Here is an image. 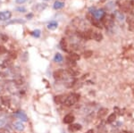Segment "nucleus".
<instances>
[{"instance_id":"nucleus-9","label":"nucleus","mask_w":134,"mask_h":133,"mask_svg":"<svg viewBox=\"0 0 134 133\" xmlns=\"http://www.w3.org/2000/svg\"><path fill=\"white\" fill-rule=\"evenodd\" d=\"M15 116H16L18 119L22 120V121H28V117H27V115L24 114L22 111H18V112H16Z\"/></svg>"},{"instance_id":"nucleus-21","label":"nucleus","mask_w":134,"mask_h":133,"mask_svg":"<svg viewBox=\"0 0 134 133\" xmlns=\"http://www.w3.org/2000/svg\"><path fill=\"white\" fill-rule=\"evenodd\" d=\"M115 118H116V114H111L109 116H108L107 120H106V122L107 123H112L115 121Z\"/></svg>"},{"instance_id":"nucleus-1","label":"nucleus","mask_w":134,"mask_h":133,"mask_svg":"<svg viewBox=\"0 0 134 133\" xmlns=\"http://www.w3.org/2000/svg\"><path fill=\"white\" fill-rule=\"evenodd\" d=\"M71 25H72V27L73 29H75L76 30V31H87L88 29H87V22L85 20L82 19V18H74L73 19V21H72V23H71Z\"/></svg>"},{"instance_id":"nucleus-27","label":"nucleus","mask_w":134,"mask_h":133,"mask_svg":"<svg viewBox=\"0 0 134 133\" xmlns=\"http://www.w3.org/2000/svg\"><path fill=\"white\" fill-rule=\"evenodd\" d=\"M83 55H84V57H85V58H89L91 55H93V52H92L91 50H86V51L84 52Z\"/></svg>"},{"instance_id":"nucleus-28","label":"nucleus","mask_w":134,"mask_h":133,"mask_svg":"<svg viewBox=\"0 0 134 133\" xmlns=\"http://www.w3.org/2000/svg\"><path fill=\"white\" fill-rule=\"evenodd\" d=\"M129 23V29L131 31H133L134 30V20H131L130 21H128Z\"/></svg>"},{"instance_id":"nucleus-38","label":"nucleus","mask_w":134,"mask_h":133,"mask_svg":"<svg viewBox=\"0 0 134 133\" xmlns=\"http://www.w3.org/2000/svg\"><path fill=\"white\" fill-rule=\"evenodd\" d=\"M45 1H50V0H45Z\"/></svg>"},{"instance_id":"nucleus-4","label":"nucleus","mask_w":134,"mask_h":133,"mask_svg":"<svg viewBox=\"0 0 134 133\" xmlns=\"http://www.w3.org/2000/svg\"><path fill=\"white\" fill-rule=\"evenodd\" d=\"M92 15H93V17L95 19L100 21V20H102L104 17H105V12L103 9H96L95 10V12L92 14Z\"/></svg>"},{"instance_id":"nucleus-37","label":"nucleus","mask_w":134,"mask_h":133,"mask_svg":"<svg viewBox=\"0 0 134 133\" xmlns=\"http://www.w3.org/2000/svg\"><path fill=\"white\" fill-rule=\"evenodd\" d=\"M122 133H128V132H126V131H122Z\"/></svg>"},{"instance_id":"nucleus-7","label":"nucleus","mask_w":134,"mask_h":133,"mask_svg":"<svg viewBox=\"0 0 134 133\" xmlns=\"http://www.w3.org/2000/svg\"><path fill=\"white\" fill-rule=\"evenodd\" d=\"M114 17H115L119 22H122L125 19V16H124V14H123V13H122L121 11H118V10H116V11L114 12Z\"/></svg>"},{"instance_id":"nucleus-34","label":"nucleus","mask_w":134,"mask_h":133,"mask_svg":"<svg viewBox=\"0 0 134 133\" xmlns=\"http://www.w3.org/2000/svg\"><path fill=\"white\" fill-rule=\"evenodd\" d=\"M27 0H15V2L17 3V4H23V3L26 2Z\"/></svg>"},{"instance_id":"nucleus-25","label":"nucleus","mask_w":134,"mask_h":133,"mask_svg":"<svg viewBox=\"0 0 134 133\" xmlns=\"http://www.w3.org/2000/svg\"><path fill=\"white\" fill-rule=\"evenodd\" d=\"M0 40L2 42H6L8 40V36L5 35V33H1L0 34Z\"/></svg>"},{"instance_id":"nucleus-15","label":"nucleus","mask_w":134,"mask_h":133,"mask_svg":"<svg viewBox=\"0 0 134 133\" xmlns=\"http://www.w3.org/2000/svg\"><path fill=\"white\" fill-rule=\"evenodd\" d=\"M15 129L18 131H22L25 129V126L22 121H17L15 123Z\"/></svg>"},{"instance_id":"nucleus-19","label":"nucleus","mask_w":134,"mask_h":133,"mask_svg":"<svg viewBox=\"0 0 134 133\" xmlns=\"http://www.w3.org/2000/svg\"><path fill=\"white\" fill-rule=\"evenodd\" d=\"M12 64H13V63L10 61V60H5L4 62H3V64H1V67L2 68H9L10 66H12Z\"/></svg>"},{"instance_id":"nucleus-36","label":"nucleus","mask_w":134,"mask_h":133,"mask_svg":"<svg viewBox=\"0 0 134 133\" xmlns=\"http://www.w3.org/2000/svg\"><path fill=\"white\" fill-rule=\"evenodd\" d=\"M87 133H94V132H93V131H92V130H89V131H88Z\"/></svg>"},{"instance_id":"nucleus-24","label":"nucleus","mask_w":134,"mask_h":133,"mask_svg":"<svg viewBox=\"0 0 134 133\" xmlns=\"http://www.w3.org/2000/svg\"><path fill=\"white\" fill-rule=\"evenodd\" d=\"M1 101H2V104L5 105H9L10 104V99L7 97H2L1 98Z\"/></svg>"},{"instance_id":"nucleus-23","label":"nucleus","mask_w":134,"mask_h":133,"mask_svg":"<svg viewBox=\"0 0 134 133\" xmlns=\"http://www.w3.org/2000/svg\"><path fill=\"white\" fill-rule=\"evenodd\" d=\"M31 34L33 36V37H35V38H39V37H40V34H41V31H40V30H35V31H31Z\"/></svg>"},{"instance_id":"nucleus-17","label":"nucleus","mask_w":134,"mask_h":133,"mask_svg":"<svg viewBox=\"0 0 134 133\" xmlns=\"http://www.w3.org/2000/svg\"><path fill=\"white\" fill-rule=\"evenodd\" d=\"M57 26H58L57 21H51L48 24V30H51V31H53V30H55V29L57 28Z\"/></svg>"},{"instance_id":"nucleus-18","label":"nucleus","mask_w":134,"mask_h":133,"mask_svg":"<svg viewBox=\"0 0 134 133\" xmlns=\"http://www.w3.org/2000/svg\"><path fill=\"white\" fill-rule=\"evenodd\" d=\"M108 110L106 108H101L99 111H98V118H103V117L105 116V114H107Z\"/></svg>"},{"instance_id":"nucleus-16","label":"nucleus","mask_w":134,"mask_h":133,"mask_svg":"<svg viewBox=\"0 0 134 133\" xmlns=\"http://www.w3.org/2000/svg\"><path fill=\"white\" fill-rule=\"evenodd\" d=\"M93 38L96 41H101L103 39V35L100 33V32H98V31H94L93 32Z\"/></svg>"},{"instance_id":"nucleus-20","label":"nucleus","mask_w":134,"mask_h":133,"mask_svg":"<svg viewBox=\"0 0 134 133\" xmlns=\"http://www.w3.org/2000/svg\"><path fill=\"white\" fill-rule=\"evenodd\" d=\"M54 60H55V62L56 63H62L63 60H64V57H63V55H61V54L57 53V54H55V57H54Z\"/></svg>"},{"instance_id":"nucleus-29","label":"nucleus","mask_w":134,"mask_h":133,"mask_svg":"<svg viewBox=\"0 0 134 133\" xmlns=\"http://www.w3.org/2000/svg\"><path fill=\"white\" fill-rule=\"evenodd\" d=\"M9 56L13 59H15L17 57V53L15 52V51H10L9 52Z\"/></svg>"},{"instance_id":"nucleus-30","label":"nucleus","mask_w":134,"mask_h":133,"mask_svg":"<svg viewBox=\"0 0 134 133\" xmlns=\"http://www.w3.org/2000/svg\"><path fill=\"white\" fill-rule=\"evenodd\" d=\"M23 82H24L23 79H22V78H19V79H16V80H15V83H16L17 85H22Z\"/></svg>"},{"instance_id":"nucleus-22","label":"nucleus","mask_w":134,"mask_h":133,"mask_svg":"<svg viewBox=\"0 0 134 133\" xmlns=\"http://www.w3.org/2000/svg\"><path fill=\"white\" fill-rule=\"evenodd\" d=\"M69 57L71 58L72 60H73V61H78V60H80V55H78V54H76V53H71L69 55Z\"/></svg>"},{"instance_id":"nucleus-32","label":"nucleus","mask_w":134,"mask_h":133,"mask_svg":"<svg viewBox=\"0 0 134 133\" xmlns=\"http://www.w3.org/2000/svg\"><path fill=\"white\" fill-rule=\"evenodd\" d=\"M5 53H6L5 48L3 47V46H0V55H3V54H5Z\"/></svg>"},{"instance_id":"nucleus-33","label":"nucleus","mask_w":134,"mask_h":133,"mask_svg":"<svg viewBox=\"0 0 134 133\" xmlns=\"http://www.w3.org/2000/svg\"><path fill=\"white\" fill-rule=\"evenodd\" d=\"M15 22H20V23H23L24 21H22V20H15V21H10V22H8V24H9V23H15Z\"/></svg>"},{"instance_id":"nucleus-2","label":"nucleus","mask_w":134,"mask_h":133,"mask_svg":"<svg viewBox=\"0 0 134 133\" xmlns=\"http://www.w3.org/2000/svg\"><path fill=\"white\" fill-rule=\"evenodd\" d=\"M103 26H105L107 29H112L115 24V17L111 14H105V17L102 19Z\"/></svg>"},{"instance_id":"nucleus-14","label":"nucleus","mask_w":134,"mask_h":133,"mask_svg":"<svg viewBox=\"0 0 134 133\" xmlns=\"http://www.w3.org/2000/svg\"><path fill=\"white\" fill-rule=\"evenodd\" d=\"M64 7H65V3L63 2V1H60V0L55 1V4H54V8H55V10L62 9Z\"/></svg>"},{"instance_id":"nucleus-12","label":"nucleus","mask_w":134,"mask_h":133,"mask_svg":"<svg viewBox=\"0 0 134 133\" xmlns=\"http://www.w3.org/2000/svg\"><path fill=\"white\" fill-rule=\"evenodd\" d=\"M81 129H82V125H81V124H78V123L72 124V125H70L69 126V131H72V132L78 131H80Z\"/></svg>"},{"instance_id":"nucleus-13","label":"nucleus","mask_w":134,"mask_h":133,"mask_svg":"<svg viewBox=\"0 0 134 133\" xmlns=\"http://www.w3.org/2000/svg\"><path fill=\"white\" fill-rule=\"evenodd\" d=\"M60 47L62 48V50L67 52L68 51V45H67V42H66V39L65 38H63L60 41Z\"/></svg>"},{"instance_id":"nucleus-26","label":"nucleus","mask_w":134,"mask_h":133,"mask_svg":"<svg viewBox=\"0 0 134 133\" xmlns=\"http://www.w3.org/2000/svg\"><path fill=\"white\" fill-rule=\"evenodd\" d=\"M5 122H6V119H5V117L4 116V115H0V127L4 126L5 124Z\"/></svg>"},{"instance_id":"nucleus-35","label":"nucleus","mask_w":134,"mask_h":133,"mask_svg":"<svg viewBox=\"0 0 134 133\" xmlns=\"http://www.w3.org/2000/svg\"><path fill=\"white\" fill-rule=\"evenodd\" d=\"M31 17H32V14H28V15H27V18H31Z\"/></svg>"},{"instance_id":"nucleus-6","label":"nucleus","mask_w":134,"mask_h":133,"mask_svg":"<svg viewBox=\"0 0 134 133\" xmlns=\"http://www.w3.org/2000/svg\"><path fill=\"white\" fill-rule=\"evenodd\" d=\"M66 98H67L66 95H58V96H55L54 100H55V104L61 105V104H65V101H66Z\"/></svg>"},{"instance_id":"nucleus-8","label":"nucleus","mask_w":134,"mask_h":133,"mask_svg":"<svg viewBox=\"0 0 134 133\" xmlns=\"http://www.w3.org/2000/svg\"><path fill=\"white\" fill-rule=\"evenodd\" d=\"M12 16V13L9 11H4L0 13V21H7Z\"/></svg>"},{"instance_id":"nucleus-5","label":"nucleus","mask_w":134,"mask_h":133,"mask_svg":"<svg viewBox=\"0 0 134 133\" xmlns=\"http://www.w3.org/2000/svg\"><path fill=\"white\" fill-rule=\"evenodd\" d=\"M66 74V71H65V70H57V71H55V72H54V74H53V76H54V78L55 79V80H57V81H59V80H62V79L65 78V75Z\"/></svg>"},{"instance_id":"nucleus-39","label":"nucleus","mask_w":134,"mask_h":133,"mask_svg":"<svg viewBox=\"0 0 134 133\" xmlns=\"http://www.w3.org/2000/svg\"><path fill=\"white\" fill-rule=\"evenodd\" d=\"M60 1H62V0H60Z\"/></svg>"},{"instance_id":"nucleus-10","label":"nucleus","mask_w":134,"mask_h":133,"mask_svg":"<svg viewBox=\"0 0 134 133\" xmlns=\"http://www.w3.org/2000/svg\"><path fill=\"white\" fill-rule=\"evenodd\" d=\"M74 121V116L72 115V114H67L65 115L63 121H64V123H66V124H71L72 121Z\"/></svg>"},{"instance_id":"nucleus-3","label":"nucleus","mask_w":134,"mask_h":133,"mask_svg":"<svg viewBox=\"0 0 134 133\" xmlns=\"http://www.w3.org/2000/svg\"><path fill=\"white\" fill-rule=\"evenodd\" d=\"M80 99V95L79 94H76V93H72L70 96H68L66 98V101H65V105L66 106H72V105H75Z\"/></svg>"},{"instance_id":"nucleus-31","label":"nucleus","mask_w":134,"mask_h":133,"mask_svg":"<svg viewBox=\"0 0 134 133\" xmlns=\"http://www.w3.org/2000/svg\"><path fill=\"white\" fill-rule=\"evenodd\" d=\"M16 11H18V12H20V13H24V12H26V8H25V7H22V6L17 7Z\"/></svg>"},{"instance_id":"nucleus-11","label":"nucleus","mask_w":134,"mask_h":133,"mask_svg":"<svg viewBox=\"0 0 134 133\" xmlns=\"http://www.w3.org/2000/svg\"><path fill=\"white\" fill-rule=\"evenodd\" d=\"M46 8H47V4H37L36 5L33 6V10H35L37 12H41Z\"/></svg>"}]
</instances>
